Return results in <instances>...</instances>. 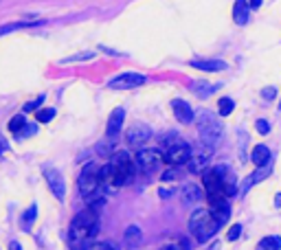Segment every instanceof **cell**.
Here are the masks:
<instances>
[{"label":"cell","mask_w":281,"mask_h":250,"mask_svg":"<svg viewBox=\"0 0 281 250\" xmlns=\"http://www.w3.org/2000/svg\"><path fill=\"white\" fill-rule=\"evenodd\" d=\"M97 231H99V211L92 207H86L70 222L68 246L73 250H84L92 242V237L97 235Z\"/></svg>","instance_id":"cell-1"},{"label":"cell","mask_w":281,"mask_h":250,"mask_svg":"<svg viewBox=\"0 0 281 250\" xmlns=\"http://www.w3.org/2000/svg\"><path fill=\"white\" fill-rule=\"evenodd\" d=\"M194 123L198 127V134H200V145L213 149L222 141L224 136V125L220 121V116H216L209 110H198L194 114Z\"/></svg>","instance_id":"cell-2"},{"label":"cell","mask_w":281,"mask_h":250,"mask_svg":"<svg viewBox=\"0 0 281 250\" xmlns=\"http://www.w3.org/2000/svg\"><path fill=\"white\" fill-rule=\"evenodd\" d=\"M77 182H79V193H81V198H84L88 204L103 200L101 180H99V167H97L95 163L84 165V169H81L79 180H77Z\"/></svg>","instance_id":"cell-3"},{"label":"cell","mask_w":281,"mask_h":250,"mask_svg":"<svg viewBox=\"0 0 281 250\" xmlns=\"http://www.w3.org/2000/svg\"><path fill=\"white\" fill-rule=\"evenodd\" d=\"M189 231H191V235H194L198 242L205 244L220 231V224L207 209H198L196 213L189 218Z\"/></svg>","instance_id":"cell-4"},{"label":"cell","mask_w":281,"mask_h":250,"mask_svg":"<svg viewBox=\"0 0 281 250\" xmlns=\"http://www.w3.org/2000/svg\"><path fill=\"white\" fill-rule=\"evenodd\" d=\"M110 165L114 167V171L119 174V180L121 185H130L134 180V174H136V165L132 163L130 154L128 152H117L110 160Z\"/></svg>","instance_id":"cell-5"},{"label":"cell","mask_w":281,"mask_h":250,"mask_svg":"<svg viewBox=\"0 0 281 250\" xmlns=\"http://www.w3.org/2000/svg\"><path fill=\"white\" fill-rule=\"evenodd\" d=\"M191 145L189 143H178V145H172V147H167V149H163V154H161V158L165 160V163H169V165H174V167H178V165H185V163H189V158H191Z\"/></svg>","instance_id":"cell-6"},{"label":"cell","mask_w":281,"mask_h":250,"mask_svg":"<svg viewBox=\"0 0 281 250\" xmlns=\"http://www.w3.org/2000/svg\"><path fill=\"white\" fill-rule=\"evenodd\" d=\"M211 169H213V174L218 176V180H220V185H222L224 193H227V198L238 196V178H235L233 169H231L229 165H224V163L211 167Z\"/></svg>","instance_id":"cell-7"},{"label":"cell","mask_w":281,"mask_h":250,"mask_svg":"<svg viewBox=\"0 0 281 250\" xmlns=\"http://www.w3.org/2000/svg\"><path fill=\"white\" fill-rule=\"evenodd\" d=\"M42 174H44L46 185L51 187L53 196L57 200H64V196H66V182H64L62 171L55 169V167H51V165H46V167H42Z\"/></svg>","instance_id":"cell-8"},{"label":"cell","mask_w":281,"mask_h":250,"mask_svg":"<svg viewBox=\"0 0 281 250\" xmlns=\"http://www.w3.org/2000/svg\"><path fill=\"white\" fill-rule=\"evenodd\" d=\"M134 160H136V167L143 171H154L158 165H161V152L158 149H152V147H145V149H139L134 154Z\"/></svg>","instance_id":"cell-9"},{"label":"cell","mask_w":281,"mask_h":250,"mask_svg":"<svg viewBox=\"0 0 281 250\" xmlns=\"http://www.w3.org/2000/svg\"><path fill=\"white\" fill-rule=\"evenodd\" d=\"M145 81H147L145 75H141V73H123V75L114 77L112 81H108V88H112V90H130V88L143 86Z\"/></svg>","instance_id":"cell-10"},{"label":"cell","mask_w":281,"mask_h":250,"mask_svg":"<svg viewBox=\"0 0 281 250\" xmlns=\"http://www.w3.org/2000/svg\"><path fill=\"white\" fill-rule=\"evenodd\" d=\"M99 180H101V191L103 193H114V191H119V187H123L119 180V174L114 171V167L110 163L99 167Z\"/></svg>","instance_id":"cell-11"},{"label":"cell","mask_w":281,"mask_h":250,"mask_svg":"<svg viewBox=\"0 0 281 250\" xmlns=\"http://www.w3.org/2000/svg\"><path fill=\"white\" fill-rule=\"evenodd\" d=\"M202 182H205V187H207V198L209 200H229L222 185H220L218 176L213 174V169H207L205 174H202Z\"/></svg>","instance_id":"cell-12"},{"label":"cell","mask_w":281,"mask_h":250,"mask_svg":"<svg viewBox=\"0 0 281 250\" xmlns=\"http://www.w3.org/2000/svg\"><path fill=\"white\" fill-rule=\"evenodd\" d=\"M150 138H152V127L145 123H134L128 130V134H125V141H128L130 145H143V143H147Z\"/></svg>","instance_id":"cell-13"},{"label":"cell","mask_w":281,"mask_h":250,"mask_svg":"<svg viewBox=\"0 0 281 250\" xmlns=\"http://www.w3.org/2000/svg\"><path fill=\"white\" fill-rule=\"evenodd\" d=\"M211 156H213V149H209V147H202V152H191L189 171L191 174H202V169H207V163Z\"/></svg>","instance_id":"cell-14"},{"label":"cell","mask_w":281,"mask_h":250,"mask_svg":"<svg viewBox=\"0 0 281 250\" xmlns=\"http://www.w3.org/2000/svg\"><path fill=\"white\" fill-rule=\"evenodd\" d=\"M172 110H174L176 119H178L183 125L194 123V110H191V105L187 103L185 99H174V101H172Z\"/></svg>","instance_id":"cell-15"},{"label":"cell","mask_w":281,"mask_h":250,"mask_svg":"<svg viewBox=\"0 0 281 250\" xmlns=\"http://www.w3.org/2000/svg\"><path fill=\"white\" fill-rule=\"evenodd\" d=\"M209 204H211V209H207V211L218 220L220 226H222L224 222H229V218H231L229 200H209Z\"/></svg>","instance_id":"cell-16"},{"label":"cell","mask_w":281,"mask_h":250,"mask_svg":"<svg viewBox=\"0 0 281 250\" xmlns=\"http://www.w3.org/2000/svg\"><path fill=\"white\" fill-rule=\"evenodd\" d=\"M123 119H125V110L114 108L112 114H110V119H108V125H106V136L108 138H117L121 127H123Z\"/></svg>","instance_id":"cell-17"},{"label":"cell","mask_w":281,"mask_h":250,"mask_svg":"<svg viewBox=\"0 0 281 250\" xmlns=\"http://www.w3.org/2000/svg\"><path fill=\"white\" fill-rule=\"evenodd\" d=\"M191 92L194 94H198L200 99H209L213 92H218L220 88H222V81H216V83H211V81H202V79H198V81H194L191 83Z\"/></svg>","instance_id":"cell-18"},{"label":"cell","mask_w":281,"mask_h":250,"mask_svg":"<svg viewBox=\"0 0 281 250\" xmlns=\"http://www.w3.org/2000/svg\"><path fill=\"white\" fill-rule=\"evenodd\" d=\"M123 244H125V248H128V250H136V248H141V244H143V231H141L136 224H130L128 229H125Z\"/></svg>","instance_id":"cell-19"},{"label":"cell","mask_w":281,"mask_h":250,"mask_svg":"<svg viewBox=\"0 0 281 250\" xmlns=\"http://www.w3.org/2000/svg\"><path fill=\"white\" fill-rule=\"evenodd\" d=\"M200 198H202V191L198 185L187 182V185L180 187V200H183V204H196Z\"/></svg>","instance_id":"cell-20"},{"label":"cell","mask_w":281,"mask_h":250,"mask_svg":"<svg viewBox=\"0 0 281 250\" xmlns=\"http://www.w3.org/2000/svg\"><path fill=\"white\" fill-rule=\"evenodd\" d=\"M191 66L198 70H209V73H216V70H227L229 66L227 62H222V59H207V62H191Z\"/></svg>","instance_id":"cell-21"},{"label":"cell","mask_w":281,"mask_h":250,"mask_svg":"<svg viewBox=\"0 0 281 250\" xmlns=\"http://www.w3.org/2000/svg\"><path fill=\"white\" fill-rule=\"evenodd\" d=\"M253 163H255L257 169H260V167H266L268 163H271V149H268L266 145H257L255 149H253Z\"/></svg>","instance_id":"cell-22"},{"label":"cell","mask_w":281,"mask_h":250,"mask_svg":"<svg viewBox=\"0 0 281 250\" xmlns=\"http://www.w3.org/2000/svg\"><path fill=\"white\" fill-rule=\"evenodd\" d=\"M233 18L238 24H246V22H249V4L238 0V2L233 4Z\"/></svg>","instance_id":"cell-23"},{"label":"cell","mask_w":281,"mask_h":250,"mask_svg":"<svg viewBox=\"0 0 281 250\" xmlns=\"http://www.w3.org/2000/svg\"><path fill=\"white\" fill-rule=\"evenodd\" d=\"M37 218V207L35 204H31L29 209L22 213V220H20V229L22 231H31V226H33V222H35Z\"/></svg>","instance_id":"cell-24"},{"label":"cell","mask_w":281,"mask_h":250,"mask_svg":"<svg viewBox=\"0 0 281 250\" xmlns=\"http://www.w3.org/2000/svg\"><path fill=\"white\" fill-rule=\"evenodd\" d=\"M33 24H40V22H13V24H2V26H0V37L7 35V33L18 31V29H26V26H33Z\"/></svg>","instance_id":"cell-25"},{"label":"cell","mask_w":281,"mask_h":250,"mask_svg":"<svg viewBox=\"0 0 281 250\" xmlns=\"http://www.w3.org/2000/svg\"><path fill=\"white\" fill-rule=\"evenodd\" d=\"M260 250H281V237H277V235L264 237L260 244Z\"/></svg>","instance_id":"cell-26"},{"label":"cell","mask_w":281,"mask_h":250,"mask_svg":"<svg viewBox=\"0 0 281 250\" xmlns=\"http://www.w3.org/2000/svg\"><path fill=\"white\" fill-rule=\"evenodd\" d=\"M95 57V53L92 51H84V53H75L70 55V57H64L59 64H75V62H86V59H92Z\"/></svg>","instance_id":"cell-27"},{"label":"cell","mask_w":281,"mask_h":250,"mask_svg":"<svg viewBox=\"0 0 281 250\" xmlns=\"http://www.w3.org/2000/svg\"><path fill=\"white\" fill-rule=\"evenodd\" d=\"M218 110H220V116H229L235 110V101L231 97H222V99H220Z\"/></svg>","instance_id":"cell-28"},{"label":"cell","mask_w":281,"mask_h":250,"mask_svg":"<svg viewBox=\"0 0 281 250\" xmlns=\"http://www.w3.org/2000/svg\"><path fill=\"white\" fill-rule=\"evenodd\" d=\"M24 127H26V116H22V114L13 116V119L9 121V132H13V134H18V132H22Z\"/></svg>","instance_id":"cell-29"},{"label":"cell","mask_w":281,"mask_h":250,"mask_svg":"<svg viewBox=\"0 0 281 250\" xmlns=\"http://www.w3.org/2000/svg\"><path fill=\"white\" fill-rule=\"evenodd\" d=\"M84 250H119V248L110 242H90Z\"/></svg>","instance_id":"cell-30"},{"label":"cell","mask_w":281,"mask_h":250,"mask_svg":"<svg viewBox=\"0 0 281 250\" xmlns=\"http://www.w3.org/2000/svg\"><path fill=\"white\" fill-rule=\"evenodd\" d=\"M53 116H55L53 108H44V110H37L35 112V119L40 121V123H48V121H53Z\"/></svg>","instance_id":"cell-31"},{"label":"cell","mask_w":281,"mask_h":250,"mask_svg":"<svg viewBox=\"0 0 281 250\" xmlns=\"http://www.w3.org/2000/svg\"><path fill=\"white\" fill-rule=\"evenodd\" d=\"M163 250H189V242H187L185 237H178V240H174L172 244H167Z\"/></svg>","instance_id":"cell-32"},{"label":"cell","mask_w":281,"mask_h":250,"mask_svg":"<svg viewBox=\"0 0 281 250\" xmlns=\"http://www.w3.org/2000/svg\"><path fill=\"white\" fill-rule=\"evenodd\" d=\"M114 141H117V138H108L106 143H99L97 145V152L99 154H110L114 149Z\"/></svg>","instance_id":"cell-33"},{"label":"cell","mask_w":281,"mask_h":250,"mask_svg":"<svg viewBox=\"0 0 281 250\" xmlns=\"http://www.w3.org/2000/svg\"><path fill=\"white\" fill-rule=\"evenodd\" d=\"M240 235H242V224H233L229 229V233H227V240L235 242V240H240Z\"/></svg>","instance_id":"cell-34"},{"label":"cell","mask_w":281,"mask_h":250,"mask_svg":"<svg viewBox=\"0 0 281 250\" xmlns=\"http://www.w3.org/2000/svg\"><path fill=\"white\" fill-rule=\"evenodd\" d=\"M42 103H44V97H37V99H33V101L24 103V112H33V110H37V108H40Z\"/></svg>","instance_id":"cell-35"},{"label":"cell","mask_w":281,"mask_h":250,"mask_svg":"<svg viewBox=\"0 0 281 250\" xmlns=\"http://www.w3.org/2000/svg\"><path fill=\"white\" fill-rule=\"evenodd\" d=\"M255 127H257V132H260V134H268V132H271V123H268V121H264V119L257 121Z\"/></svg>","instance_id":"cell-36"},{"label":"cell","mask_w":281,"mask_h":250,"mask_svg":"<svg viewBox=\"0 0 281 250\" xmlns=\"http://www.w3.org/2000/svg\"><path fill=\"white\" fill-rule=\"evenodd\" d=\"M275 94H277V90H275L273 86H268V88H264V90H262L264 101H273V99H275Z\"/></svg>","instance_id":"cell-37"},{"label":"cell","mask_w":281,"mask_h":250,"mask_svg":"<svg viewBox=\"0 0 281 250\" xmlns=\"http://www.w3.org/2000/svg\"><path fill=\"white\" fill-rule=\"evenodd\" d=\"M178 176H180V171H178V169H169V171H165V174H163L161 178H163L165 182H167V180H174V178H178Z\"/></svg>","instance_id":"cell-38"},{"label":"cell","mask_w":281,"mask_h":250,"mask_svg":"<svg viewBox=\"0 0 281 250\" xmlns=\"http://www.w3.org/2000/svg\"><path fill=\"white\" fill-rule=\"evenodd\" d=\"M4 152H9V141L2 134H0V156H2Z\"/></svg>","instance_id":"cell-39"},{"label":"cell","mask_w":281,"mask_h":250,"mask_svg":"<svg viewBox=\"0 0 281 250\" xmlns=\"http://www.w3.org/2000/svg\"><path fill=\"white\" fill-rule=\"evenodd\" d=\"M9 250H22V246H20V242H15V240H11V242H9Z\"/></svg>","instance_id":"cell-40"},{"label":"cell","mask_w":281,"mask_h":250,"mask_svg":"<svg viewBox=\"0 0 281 250\" xmlns=\"http://www.w3.org/2000/svg\"><path fill=\"white\" fill-rule=\"evenodd\" d=\"M158 196H161V198H169V196H172V191H169V189H158Z\"/></svg>","instance_id":"cell-41"},{"label":"cell","mask_w":281,"mask_h":250,"mask_svg":"<svg viewBox=\"0 0 281 250\" xmlns=\"http://www.w3.org/2000/svg\"><path fill=\"white\" fill-rule=\"evenodd\" d=\"M260 7H262L260 0H255V2H251V4H249V9H260Z\"/></svg>","instance_id":"cell-42"},{"label":"cell","mask_w":281,"mask_h":250,"mask_svg":"<svg viewBox=\"0 0 281 250\" xmlns=\"http://www.w3.org/2000/svg\"><path fill=\"white\" fill-rule=\"evenodd\" d=\"M275 207L281 209V193H277V196H275Z\"/></svg>","instance_id":"cell-43"},{"label":"cell","mask_w":281,"mask_h":250,"mask_svg":"<svg viewBox=\"0 0 281 250\" xmlns=\"http://www.w3.org/2000/svg\"><path fill=\"white\" fill-rule=\"evenodd\" d=\"M279 110H281V101H279Z\"/></svg>","instance_id":"cell-44"}]
</instances>
